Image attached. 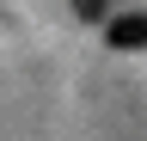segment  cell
<instances>
[{"label": "cell", "instance_id": "cell-1", "mask_svg": "<svg viewBox=\"0 0 147 141\" xmlns=\"http://www.w3.org/2000/svg\"><path fill=\"white\" fill-rule=\"evenodd\" d=\"M110 49H147V12H117L110 19Z\"/></svg>", "mask_w": 147, "mask_h": 141}]
</instances>
